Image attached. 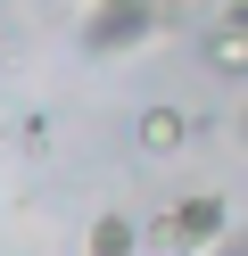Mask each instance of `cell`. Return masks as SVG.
Here are the masks:
<instances>
[{"label": "cell", "instance_id": "cell-1", "mask_svg": "<svg viewBox=\"0 0 248 256\" xmlns=\"http://www.w3.org/2000/svg\"><path fill=\"white\" fill-rule=\"evenodd\" d=\"M231 232V206L215 198V190H198V198L165 206L157 223H141V248H174V256H207L215 240Z\"/></svg>", "mask_w": 248, "mask_h": 256}, {"label": "cell", "instance_id": "cell-2", "mask_svg": "<svg viewBox=\"0 0 248 256\" xmlns=\"http://www.w3.org/2000/svg\"><path fill=\"white\" fill-rule=\"evenodd\" d=\"M165 25H174V8H157V0H116V8L83 17V50H132V42L165 34Z\"/></svg>", "mask_w": 248, "mask_h": 256}, {"label": "cell", "instance_id": "cell-3", "mask_svg": "<svg viewBox=\"0 0 248 256\" xmlns=\"http://www.w3.org/2000/svg\"><path fill=\"white\" fill-rule=\"evenodd\" d=\"M132 132H141L149 157H165V149H182V140H190V116H182V108H141V124H132Z\"/></svg>", "mask_w": 248, "mask_h": 256}, {"label": "cell", "instance_id": "cell-4", "mask_svg": "<svg viewBox=\"0 0 248 256\" xmlns=\"http://www.w3.org/2000/svg\"><path fill=\"white\" fill-rule=\"evenodd\" d=\"M207 66L231 74V83H248V34H240V25H215V34H207Z\"/></svg>", "mask_w": 248, "mask_h": 256}, {"label": "cell", "instance_id": "cell-5", "mask_svg": "<svg viewBox=\"0 0 248 256\" xmlns=\"http://www.w3.org/2000/svg\"><path fill=\"white\" fill-rule=\"evenodd\" d=\"M132 248H141V223H132V215H116V206H108V215L91 223V256H132Z\"/></svg>", "mask_w": 248, "mask_h": 256}, {"label": "cell", "instance_id": "cell-6", "mask_svg": "<svg viewBox=\"0 0 248 256\" xmlns=\"http://www.w3.org/2000/svg\"><path fill=\"white\" fill-rule=\"evenodd\" d=\"M207 256H248V232H223V240H215Z\"/></svg>", "mask_w": 248, "mask_h": 256}, {"label": "cell", "instance_id": "cell-7", "mask_svg": "<svg viewBox=\"0 0 248 256\" xmlns=\"http://www.w3.org/2000/svg\"><path fill=\"white\" fill-rule=\"evenodd\" d=\"M223 25H240V34H248V8H223Z\"/></svg>", "mask_w": 248, "mask_h": 256}, {"label": "cell", "instance_id": "cell-8", "mask_svg": "<svg viewBox=\"0 0 248 256\" xmlns=\"http://www.w3.org/2000/svg\"><path fill=\"white\" fill-rule=\"evenodd\" d=\"M240 140H248V116H240Z\"/></svg>", "mask_w": 248, "mask_h": 256}]
</instances>
